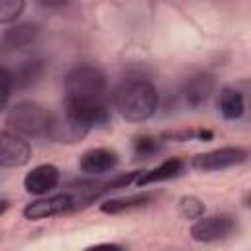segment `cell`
<instances>
[{"mask_svg":"<svg viewBox=\"0 0 251 251\" xmlns=\"http://www.w3.org/2000/svg\"><path fill=\"white\" fill-rule=\"evenodd\" d=\"M39 6L47 8V10H57V8H63L69 4V0H37Z\"/></svg>","mask_w":251,"mask_h":251,"instance_id":"obj_22","label":"cell"},{"mask_svg":"<svg viewBox=\"0 0 251 251\" xmlns=\"http://www.w3.org/2000/svg\"><path fill=\"white\" fill-rule=\"evenodd\" d=\"M118 163H120V157L114 149L94 147V149H88L80 155L78 169L84 175H104V173L114 171Z\"/></svg>","mask_w":251,"mask_h":251,"instance_id":"obj_12","label":"cell"},{"mask_svg":"<svg viewBox=\"0 0 251 251\" xmlns=\"http://www.w3.org/2000/svg\"><path fill=\"white\" fill-rule=\"evenodd\" d=\"M216 88V78L210 73H196L192 76H188L180 88V98L182 104L190 110H196L200 106H204L208 102V98L212 96Z\"/></svg>","mask_w":251,"mask_h":251,"instance_id":"obj_9","label":"cell"},{"mask_svg":"<svg viewBox=\"0 0 251 251\" xmlns=\"http://www.w3.org/2000/svg\"><path fill=\"white\" fill-rule=\"evenodd\" d=\"M53 112L33 100L16 102L6 114V126L24 137H45Z\"/></svg>","mask_w":251,"mask_h":251,"instance_id":"obj_2","label":"cell"},{"mask_svg":"<svg viewBox=\"0 0 251 251\" xmlns=\"http://www.w3.org/2000/svg\"><path fill=\"white\" fill-rule=\"evenodd\" d=\"M12 73V80H14V88L22 90V88H29L33 86L45 73V61L43 59H27L24 61L20 67H16Z\"/></svg>","mask_w":251,"mask_h":251,"instance_id":"obj_16","label":"cell"},{"mask_svg":"<svg viewBox=\"0 0 251 251\" xmlns=\"http://www.w3.org/2000/svg\"><path fill=\"white\" fill-rule=\"evenodd\" d=\"M39 35V25L25 22V24H16L12 27H8L2 37H0V45L4 51H16V49H24L27 45H31Z\"/></svg>","mask_w":251,"mask_h":251,"instance_id":"obj_13","label":"cell"},{"mask_svg":"<svg viewBox=\"0 0 251 251\" xmlns=\"http://www.w3.org/2000/svg\"><path fill=\"white\" fill-rule=\"evenodd\" d=\"M73 206H75L73 192H59V194L43 196V198H37V200L25 204L22 214L27 220H45V218L73 212Z\"/></svg>","mask_w":251,"mask_h":251,"instance_id":"obj_8","label":"cell"},{"mask_svg":"<svg viewBox=\"0 0 251 251\" xmlns=\"http://www.w3.org/2000/svg\"><path fill=\"white\" fill-rule=\"evenodd\" d=\"M8 208H10V202H8L6 198H0V216H2V214H4Z\"/></svg>","mask_w":251,"mask_h":251,"instance_id":"obj_23","label":"cell"},{"mask_svg":"<svg viewBox=\"0 0 251 251\" xmlns=\"http://www.w3.org/2000/svg\"><path fill=\"white\" fill-rule=\"evenodd\" d=\"M182 171H184V161L178 159V157H171V159L163 161L161 165H157L151 171H141L135 178V184L137 186H147V184H153V182L171 180V178H176Z\"/></svg>","mask_w":251,"mask_h":251,"instance_id":"obj_14","label":"cell"},{"mask_svg":"<svg viewBox=\"0 0 251 251\" xmlns=\"http://www.w3.org/2000/svg\"><path fill=\"white\" fill-rule=\"evenodd\" d=\"M237 229V222L229 214H214V216H200L190 226V235L194 241L200 243H214L229 237Z\"/></svg>","mask_w":251,"mask_h":251,"instance_id":"obj_4","label":"cell"},{"mask_svg":"<svg viewBox=\"0 0 251 251\" xmlns=\"http://www.w3.org/2000/svg\"><path fill=\"white\" fill-rule=\"evenodd\" d=\"M63 112L88 129L104 127L110 124V118H112L110 110L102 98L100 100H88V102H65Z\"/></svg>","mask_w":251,"mask_h":251,"instance_id":"obj_7","label":"cell"},{"mask_svg":"<svg viewBox=\"0 0 251 251\" xmlns=\"http://www.w3.org/2000/svg\"><path fill=\"white\" fill-rule=\"evenodd\" d=\"M204 202L196 196H182L178 200V214L186 220H196L204 214Z\"/></svg>","mask_w":251,"mask_h":251,"instance_id":"obj_19","label":"cell"},{"mask_svg":"<svg viewBox=\"0 0 251 251\" xmlns=\"http://www.w3.org/2000/svg\"><path fill=\"white\" fill-rule=\"evenodd\" d=\"M88 131H90L88 127H84L82 124H78L76 120H73L63 112V114H53L45 137L53 143H76Z\"/></svg>","mask_w":251,"mask_h":251,"instance_id":"obj_10","label":"cell"},{"mask_svg":"<svg viewBox=\"0 0 251 251\" xmlns=\"http://www.w3.org/2000/svg\"><path fill=\"white\" fill-rule=\"evenodd\" d=\"M247 161V151L243 147H218L206 153H198L190 159V167L200 173H212V171H224L229 167H237Z\"/></svg>","mask_w":251,"mask_h":251,"instance_id":"obj_5","label":"cell"},{"mask_svg":"<svg viewBox=\"0 0 251 251\" xmlns=\"http://www.w3.org/2000/svg\"><path fill=\"white\" fill-rule=\"evenodd\" d=\"M114 106L127 122H147L159 108V92L147 78H126L114 90Z\"/></svg>","mask_w":251,"mask_h":251,"instance_id":"obj_1","label":"cell"},{"mask_svg":"<svg viewBox=\"0 0 251 251\" xmlns=\"http://www.w3.org/2000/svg\"><path fill=\"white\" fill-rule=\"evenodd\" d=\"M25 10V0H0V24L16 22Z\"/></svg>","mask_w":251,"mask_h":251,"instance_id":"obj_20","label":"cell"},{"mask_svg":"<svg viewBox=\"0 0 251 251\" xmlns=\"http://www.w3.org/2000/svg\"><path fill=\"white\" fill-rule=\"evenodd\" d=\"M106 90V76L94 65H76L65 76V102L100 100Z\"/></svg>","mask_w":251,"mask_h":251,"instance_id":"obj_3","label":"cell"},{"mask_svg":"<svg viewBox=\"0 0 251 251\" xmlns=\"http://www.w3.org/2000/svg\"><path fill=\"white\" fill-rule=\"evenodd\" d=\"M153 198H155L153 192H139V194L122 196V198H110V200L100 204V212L114 216V214H124V212L139 210V208L149 206L153 202Z\"/></svg>","mask_w":251,"mask_h":251,"instance_id":"obj_15","label":"cell"},{"mask_svg":"<svg viewBox=\"0 0 251 251\" xmlns=\"http://www.w3.org/2000/svg\"><path fill=\"white\" fill-rule=\"evenodd\" d=\"M218 108H220V114L224 116V120H229V122L239 120L245 112V98L235 86H224L220 90Z\"/></svg>","mask_w":251,"mask_h":251,"instance_id":"obj_17","label":"cell"},{"mask_svg":"<svg viewBox=\"0 0 251 251\" xmlns=\"http://www.w3.org/2000/svg\"><path fill=\"white\" fill-rule=\"evenodd\" d=\"M31 157V147L24 135L12 129H0V167L18 169L24 167Z\"/></svg>","mask_w":251,"mask_h":251,"instance_id":"obj_6","label":"cell"},{"mask_svg":"<svg viewBox=\"0 0 251 251\" xmlns=\"http://www.w3.org/2000/svg\"><path fill=\"white\" fill-rule=\"evenodd\" d=\"M163 147L161 137H153V135H137L133 137L131 143V151L135 159H151L155 157Z\"/></svg>","mask_w":251,"mask_h":251,"instance_id":"obj_18","label":"cell"},{"mask_svg":"<svg viewBox=\"0 0 251 251\" xmlns=\"http://www.w3.org/2000/svg\"><path fill=\"white\" fill-rule=\"evenodd\" d=\"M61 180V173L55 165L51 163H43L33 167L25 176H24V188L29 194L35 196H43L47 192H51Z\"/></svg>","mask_w":251,"mask_h":251,"instance_id":"obj_11","label":"cell"},{"mask_svg":"<svg viewBox=\"0 0 251 251\" xmlns=\"http://www.w3.org/2000/svg\"><path fill=\"white\" fill-rule=\"evenodd\" d=\"M12 90H14V80H12L10 69L8 67H0V112L6 110Z\"/></svg>","mask_w":251,"mask_h":251,"instance_id":"obj_21","label":"cell"}]
</instances>
